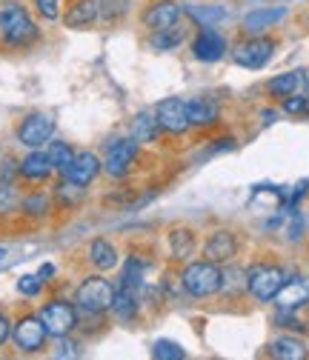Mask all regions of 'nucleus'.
<instances>
[{
  "label": "nucleus",
  "instance_id": "nucleus-1",
  "mask_svg": "<svg viewBox=\"0 0 309 360\" xmlns=\"http://www.w3.org/2000/svg\"><path fill=\"white\" fill-rule=\"evenodd\" d=\"M0 37H4V43L12 49H26L40 37V32H37L32 15L26 12V6L6 4L0 9Z\"/></svg>",
  "mask_w": 309,
  "mask_h": 360
},
{
  "label": "nucleus",
  "instance_id": "nucleus-2",
  "mask_svg": "<svg viewBox=\"0 0 309 360\" xmlns=\"http://www.w3.org/2000/svg\"><path fill=\"white\" fill-rule=\"evenodd\" d=\"M181 283H184V292L195 300H203V297H212L220 292V266L212 263V260H187L184 272H181Z\"/></svg>",
  "mask_w": 309,
  "mask_h": 360
},
{
  "label": "nucleus",
  "instance_id": "nucleus-3",
  "mask_svg": "<svg viewBox=\"0 0 309 360\" xmlns=\"http://www.w3.org/2000/svg\"><path fill=\"white\" fill-rule=\"evenodd\" d=\"M112 303H115V286L101 278V275H92L86 278L77 292H75V306L77 311L83 314H103V311H112Z\"/></svg>",
  "mask_w": 309,
  "mask_h": 360
},
{
  "label": "nucleus",
  "instance_id": "nucleus-4",
  "mask_svg": "<svg viewBox=\"0 0 309 360\" xmlns=\"http://www.w3.org/2000/svg\"><path fill=\"white\" fill-rule=\"evenodd\" d=\"M286 283V272L275 263H258L246 272V292L258 300V303H270L275 300V295L281 292V286Z\"/></svg>",
  "mask_w": 309,
  "mask_h": 360
},
{
  "label": "nucleus",
  "instance_id": "nucleus-5",
  "mask_svg": "<svg viewBox=\"0 0 309 360\" xmlns=\"http://www.w3.org/2000/svg\"><path fill=\"white\" fill-rule=\"evenodd\" d=\"M37 318L52 338H69L77 329V306L58 297V300H49L46 306H43Z\"/></svg>",
  "mask_w": 309,
  "mask_h": 360
},
{
  "label": "nucleus",
  "instance_id": "nucleus-6",
  "mask_svg": "<svg viewBox=\"0 0 309 360\" xmlns=\"http://www.w3.org/2000/svg\"><path fill=\"white\" fill-rule=\"evenodd\" d=\"M138 155H141V143L135 138H115L109 146H106V158H103V169L109 177L120 180L126 177L138 163Z\"/></svg>",
  "mask_w": 309,
  "mask_h": 360
},
{
  "label": "nucleus",
  "instance_id": "nucleus-7",
  "mask_svg": "<svg viewBox=\"0 0 309 360\" xmlns=\"http://www.w3.org/2000/svg\"><path fill=\"white\" fill-rule=\"evenodd\" d=\"M272 52H275V40L272 37H260V34H252L241 43H235L232 49V60L244 69H260L272 60Z\"/></svg>",
  "mask_w": 309,
  "mask_h": 360
},
{
  "label": "nucleus",
  "instance_id": "nucleus-8",
  "mask_svg": "<svg viewBox=\"0 0 309 360\" xmlns=\"http://www.w3.org/2000/svg\"><path fill=\"white\" fill-rule=\"evenodd\" d=\"M52 134H55V120H52V115H46V112H29V115L18 123V141H20V146H26V149L46 146V143L52 141Z\"/></svg>",
  "mask_w": 309,
  "mask_h": 360
},
{
  "label": "nucleus",
  "instance_id": "nucleus-9",
  "mask_svg": "<svg viewBox=\"0 0 309 360\" xmlns=\"http://www.w3.org/2000/svg\"><path fill=\"white\" fill-rule=\"evenodd\" d=\"M46 338H49V332L40 323L37 314H23V318L12 326V340L23 354H37L43 346H46Z\"/></svg>",
  "mask_w": 309,
  "mask_h": 360
},
{
  "label": "nucleus",
  "instance_id": "nucleus-10",
  "mask_svg": "<svg viewBox=\"0 0 309 360\" xmlns=\"http://www.w3.org/2000/svg\"><path fill=\"white\" fill-rule=\"evenodd\" d=\"M184 20V6L178 0H152V4L141 12V23L149 29V32H163V29H172Z\"/></svg>",
  "mask_w": 309,
  "mask_h": 360
},
{
  "label": "nucleus",
  "instance_id": "nucleus-11",
  "mask_svg": "<svg viewBox=\"0 0 309 360\" xmlns=\"http://www.w3.org/2000/svg\"><path fill=\"white\" fill-rule=\"evenodd\" d=\"M155 117H158L160 131H166V134H184V131L192 129L187 101H181V98H163L155 106Z\"/></svg>",
  "mask_w": 309,
  "mask_h": 360
},
{
  "label": "nucleus",
  "instance_id": "nucleus-12",
  "mask_svg": "<svg viewBox=\"0 0 309 360\" xmlns=\"http://www.w3.org/2000/svg\"><path fill=\"white\" fill-rule=\"evenodd\" d=\"M227 52H229L227 37L220 32H215L212 26H203L192 40V58L201 63H217V60L227 58Z\"/></svg>",
  "mask_w": 309,
  "mask_h": 360
},
{
  "label": "nucleus",
  "instance_id": "nucleus-13",
  "mask_svg": "<svg viewBox=\"0 0 309 360\" xmlns=\"http://www.w3.org/2000/svg\"><path fill=\"white\" fill-rule=\"evenodd\" d=\"M238 255V238L232 229H215L206 235L203 240V257L217 263V266H227L232 263V257Z\"/></svg>",
  "mask_w": 309,
  "mask_h": 360
},
{
  "label": "nucleus",
  "instance_id": "nucleus-14",
  "mask_svg": "<svg viewBox=\"0 0 309 360\" xmlns=\"http://www.w3.org/2000/svg\"><path fill=\"white\" fill-rule=\"evenodd\" d=\"M103 172V160L95 152H75V160L69 163V169L63 172V177L75 186H92L95 177Z\"/></svg>",
  "mask_w": 309,
  "mask_h": 360
},
{
  "label": "nucleus",
  "instance_id": "nucleus-15",
  "mask_svg": "<svg viewBox=\"0 0 309 360\" xmlns=\"http://www.w3.org/2000/svg\"><path fill=\"white\" fill-rule=\"evenodd\" d=\"M275 303L281 311H295L301 306L309 303V275H298V278H286V283L281 286V292L275 295Z\"/></svg>",
  "mask_w": 309,
  "mask_h": 360
},
{
  "label": "nucleus",
  "instance_id": "nucleus-16",
  "mask_svg": "<svg viewBox=\"0 0 309 360\" xmlns=\"http://www.w3.org/2000/svg\"><path fill=\"white\" fill-rule=\"evenodd\" d=\"M18 172H20V177H23V180H29V184H43V180H49V177H52L55 166H52V160H49V155H46V152H40V149H29V155L20 160Z\"/></svg>",
  "mask_w": 309,
  "mask_h": 360
},
{
  "label": "nucleus",
  "instance_id": "nucleus-17",
  "mask_svg": "<svg viewBox=\"0 0 309 360\" xmlns=\"http://www.w3.org/2000/svg\"><path fill=\"white\" fill-rule=\"evenodd\" d=\"M187 112H189V123L195 129H209V126H215L220 120V106L212 98H192V101H187Z\"/></svg>",
  "mask_w": 309,
  "mask_h": 360
},
{
  "label": "nucleus",
  "instance_id": "nucleus-18",
  "mask_svg": "<svg viewBox=\"0 0 309 360\" xmlns=\"http://www.w3.org/2000/svg\"><path fill=\"white\" fill-rule=\"evenodd\" d=\"M98 18H101L98 0H72V6L63 15V23L69 29H86V26H92Z\"/></svg>",
  "mask_w": 309,
  "mask_h": 360
},
{
  "label": "nucleus",
  "instance_id": "nucleus-19",
  "mask_svg": "<svg viewBox=\"0 0 309 360\" xmlns=\"http://www.w3.org/2000/svg\"><path fill=\"white\" fill-rule=\"evenodd\" d=\"M166 240H169V252H172L175 260L187 263L189 257H195V249H198V235H195V229H189V226H175Z\"/></svg>",
  "mask_w": 309,
  "mask_h": 360
},
{
  "label": "nucleus",
  "instance_id": "nucleus-20",
  "mask_svg": "<svg viewBox=\"0 0 309 360\" xmlns=\"http://www.w3.org/2000/svg\"><path fill=\"white\" fill-rule=\"evenodd\" d=\"M89 263L98 269V272H112V269L120 263V255L115 249V243H109L106 238H98L89 243V252H86Z\"/></svg>",
  "mask_w": 309,
  "mask_h": 360
},
{
  "label": "nucleus",
  "instance_id": "nucleus-21",
  "mask_svg": "<svg viewBox=\"0 0 309 360\" xmlns=\"http://www.w3.org/2000/svg\"><path fill=\"white\" fill-rule=\"evenodd\" d=\"M284 15H286V9H284V6L255 9V12H249V15L244 18V32H249V34H260V32L272 29L278 20H284Z\"/></svg>",
  "mask_w": 309,
  "mask_h": 360
},
{
  "label": "nucleus",
  "instance_id": "nucleus-22",
  "mask_svg": "<svg viewBox=\"0 0 309 360\" xmlns=\"http://www.w3.org/2000/svg\"><path fill=\"white\" fill-rule=\"evenodd\" d=\"M270 354L278 357V360H303L309 352H306V343L303 340L284 335V338H275L270 343Z\"/></svg>",
  "mask_w": 309,
  "mask_h": 360
},
{
  "label": "nucleus",
  "instance_id": "nucleus-23",
  "mask_svg": "<svg viewBox=\"0 0 309 360\" xmlns=\"http://www.w3.org/2000/svg\"><path fill=\"white\" fill-rule=\"evenodd\" d=\"M158 134H160V126H158L155 112H138L135 120H132V138L138 143H152L158 141Z\"/></svg>",
  "mask_w": 309,
  "mask_h": 360
},
{
  "label": "nucleus",
  "instance_id": "nucleus-24",
  "mask_svg": "<svg viewBox=\"0 0 309 360\" xmlns=\"http://www.w3.org/2000/svg\"><path fill=\"white\" fill-rule=\"evenodd\" d=\"M301 83H303V75L301 72H284V75H275L270 83H267V92L272 95V98H289V95H295L298 89H301Z\"/></svg>",
  "mask_w": 309,
  "mask_h": 360
},
{
  "label": "nucleus",
  "instance_id": "nucleus-25",
  "mask_svg": "<svg viewBox=\"0 0 309 360\" xmlns=\"http://www.w3.org/2000/svg\"><path fill=\"white\" fill-rule=\"evenodd\" d=\"M187 40V29L178 23V26H172V29H163V32H152V46L160 49V52H169V49H178L181 43Z\"/></svg>",
  "mask_w": 309,
  "mask_h": 360
},
{
  "label": "nucleus",
  "instance_id": "nucleus-26",
  "mask_svg": "<svg viewBox=\"0 0 309 360\" xmlns=\"http://www.w3.org/2000/svg\"><path fill=\"white\" fill-rule=\"evenodd\" d=\"M112 311L118 314V318L120 321H132V318H135V314H138V297H135V292H132V289H115V303H112Z\"/></svg>",
  "mask_w": 309,
  "mask_h": 360
},
{
  "label": "nucleus",
  "instance_id": "nucleus-27",
  "mask_svg": "<svg viewBox=\"0 0 309 360\" xmlns=\"http://www.w3.org/2000/svg\"><path fill=\"white\" fill-rule=\"evenodd\" d=\"M20 209H23L29 217H46V214L52 212V203H49V198L43 195V192H32V195H26V198L20 200Z\"/></svg>",
  "mask_w": 309,
  "mask_h": 360
},
{
  "label": "nucleus",
  "instance_id": "nucleus-28",
  "mask_svg": "<svg viewBox=\"0 0 309 360\" xmlns=\"http://www.w3.org/2000/svg\"><path fill=\"white\" fill-rule=\"evenodd\" d=\"M49 160H52V166H55V172H66L69 169V163L75 160V149L69 146V143H63V141H55L52 146H49Z\"/></svg>",
  "mask_w": 309,
  "mask_h": 360
},
{
  "label": "nucleus",
  "instance_id": "nucleus-29",
  "mask_svg": "<svg viewBox=\"0 0 309 360\" xmlns=\"http://www.w3.org/2000/svg\"><path fill=\"white\" fill-rule=\"evenodd\" d=\"M189 15L195 20H201L203 26H212L215 20H224L227 18V9L224 6H198V9H189Z\"/></svg>",
  "mask_w": 309,
  "mask_h": 360
},
{
  "label": "nucleus",
  "instance_id": "nucleus-30",
  "mask_svg": "<svg viewBox=\"0 0 309 360\" xmlns=\"http://www.w3.org/2000/svg\"><path fill=\"white\" fill-rule=\"evenodd\" d=\"M152 357H158V360H175V357H187V352L178 346V343H172V340H158L155 346H152Z\"/></svg>",
  "mask_w": 309,
  "mask_h": 360
},
{
  "label": "nucleus",
  "instance_id": "nucleus-31",
  "mask_svg": "<svg viewBox=\"0 0 309 360\" xmlns=\"http://www.w3.org/2000/svg\"><path fill=\"white\" fill-rule=\"evenodd\" d=\"M20 206V198H18V189L12 184H0V214H9Z\"/></svg>",
  "mask_w": 309,
  "mask_h": 360
},
{
  "label": "nucleus",
  "instance_id": "nucleus-32",
  "mask_svg": "<svg viewBox=\"0 0 309 360\" xmlns=\"http://www.w3.org/2000/svg\"><path fill=\"white\" fill-rule=\"evenodd\" d=\"M61 4H63V0H34V9H37L40 18L58 20L61 18Z\"/></svg>",
  "mask_w": 309,
  "mask_h": 360
},
{
  "label": "nucleus",
  "instance_id": "nucleus-33",
  "mask_svg": "<svg viewBox=\"0 0 309 360\" xmlns=\"http://www.w3.org/2000/svg\"><path fill=\"white\" fill-rule=\"evenodd\" d=\"M98 6H101V12L106 15V18H120L126 9H129V0H98Z\"/></svg>",
  "mask_w": 309,
  "mask_h": 360
},
{
  "label": "nucleus",
  "instance_id": "nucleus-34",
  "mask_svg": "<svg viewBox=\"0 0 309 360\" xmlns=\"http://www.w3.org/2000/svg\"><path fill=\"white\" fill-rule=\"evenodd\" d=\"M18 289H20V295L34 297V295L43 289V278H40V275H23V278L18 281Z\"/></svg>",
  "mask_w": 309,
  "mask_h": 360
},
{
  "label": "nucleus",
  "instance_id": "nucleus-35",
  "mask_svg": "<svg viewBox=\"0 0 309 360\" xmlns=\"http://www.w3.org/2000/svg\"><path fill=\"white\" fill-rule=\"evenodd\" d=\"M306 98H301L298 92L295 95H289V98H284V109L289 112V115H301V112H306Z\"/></svg>",
  "mask_w": 309,
  "mask_h": 360
},
{
  "label": "nucleus",
  "instance_id": "nucleus-36",
  "mask_svg": "<svg viewBox=\"0 0 309 360\" xmlns=\"http://www.w3.org/2000/svg\"><path fill=\"white\" fill-rule=\"evenodd\" d=\"M9 338H12V321H9L6 311H0V346H4Z\"/></svg>",
  "mask_w": 309,
  "mask_h": 360
},
{
  "label": "nucleus",
  "instance_id": "nucleus-37",
  "mask_svg": "<svg viewBox=\"0 0 309 360\" xmlns=\"http://www.w3.org/2000/svg\"><path fill=\"white\" fill-rule=\"evenodd\" d=\"M58 340H61V349H58V357H75V354H77V352H75V349H77L75 343H69L66 338H58Z\"/></svg>",
  "mask_w": 309,
  "mask_h": 360
},
{
  "label": "nucleus",
  "instance_id": "nucleus-38",
  "mask_svg": "<svg viewBox=\"0 0 309 360\" xmlns=\"http://www.w3.org/2000/svg\"><path fill=\"white\" fill-rule=\"evenodd\" d=\"M6 257V249H0V260H4Z\"/></svg>",
  "mask_w": 309,
  "mask_h": 360
},
{
  "label": "nucleus",
  "instance_id": "nucleus-39",
  "mask_svg": "<svg viewBox=\"0 0 309 360\" xmlns=\"http://www.w3.org/2000/svg\"><path fill=\"white\" fill-rule=\"evenodd\" d=\"M306 23H309V18H306Z\"/></svg>",
  "mask_w": 309,
  "mask_h": 360
}]
</instances>
